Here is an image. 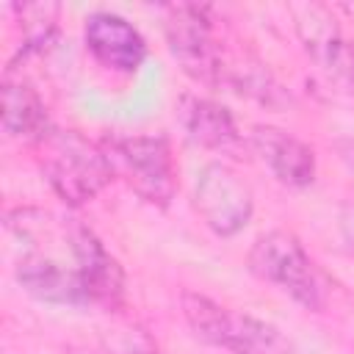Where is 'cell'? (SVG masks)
Wrapping results in <instances>:
<instances>
[{"label":"cell","instance_id":"obj_1","mask_svg":"<svg viewBox=\"0 0 354 354\" xmlns=\"http://www.w3.org/2000/svg\"><path fill=\"white\" fill-rule=\"evenodd\" d=\"M36 147L44 180L55 196L72 207L91 202L113 180L102 144H94L75 130L53 127Z\"/></svg>","mask_w":354,"mask_h":354},{"label":"cell","instance_id":"obj_2","mask_svg":"<svg viewBox=\"0 0 354 354\" xmlns=\"http://www.w3.org/2000/svg\"><path fill=\"white\" fill-rule=\"evenodd\" d=\"M180 310L191 332L216 348L232 354H290V343L274 324L249 313H235L205 293L183 290Z\"/></svg>","mask_w":354,"mask_h":354},{"label":"cell","instance_id":"obj_3","mask_svg":"<svg viewBox=\"0 0 354 354\" xmlns=\"http://www.w3.org/2000/svg\"><path fill=\"white\" fill-rule=\"evenodd\" d=\"M249 268L263 282L288 293L304 310H324L326 279L301 241L288 230L263 232L249 249Z\"/></svg>","mask_w":354,"mask_h":354},{"label":"cell","instance_id":"obj_4","mask_svg":"<svg viewBox=\"0 0 354 354\" xmlns=\"http://www.w3.org/2000/svg\"><path fill=\"white\" fill-rule=\"evenodd\" d=\"M100 144L113 177L124 180L144 202L169 207L177 191V171L163 136H108Z\"/></svg>","mask_w":354,"mask_h":354},{"label":"cell","instance_id":"obj_5","mask_svg":"<svg viewBox=\"0 0 354 354\" xmlns=\"http://www.w3.org/2000/svg\"><path fill=\"white\" fill-rule=\"evenodd\" d=\"M194 207L207 230L218 238H232L249 224L254 213V194L230 163L213 160L196 174Z\"/></svg>","mask_w":354,"mask_h":354},{"label":"cell","instance_id":"obj_6","mask_svg":"<svg viewBox=\"0 0 354 354\" xmlns=\"http://www.w3.org/2000/svg\"><path fill=\"white\" fill-rule=\"evenodd\" d=\"M163 30L171 55L199 83H218L224 77L221 53L213 39V22L205 6L174 3L163 8Z\"/></svg>","mask_w":354,"mask_h":354},{"label":"cell","instance_id":"obj_7","mask_svg":"<svg viewBox=\"0 0 354 354\" xmlns=\"http://www.w3.org/2000/svg\"><path fill=\"white\" fill-rule=\"evenodd\" d=\"M293 28L307 55L337 83L354 88V44L340 33L332 11L318 3L290 6Z\"/></svg>","mask_w":354,"mask_h":354},{"label":"cell","instance_id":"obj_8","mask_svg":"<svg viewBox=\"0 0 354 354\" xmlns=\"http://www.w3.org/2000/svg\"><path fill=\"white\" fill-rule=\"evenodd\" d=\"M17 282L39 301L47 304H69V307H83L88 304V293L80 277L77 263H66L47 249L30 246L22 252L17 268Z\"/></svg>","mask_w":354,"mask_h":354},{"label":"cell","instance_id":"obj_9","mask_svg":"<svg viewBox=\"0 0 354 354\" xmlns=\"http://www.w3.org/2000/svg\"><path fill=\"white\" fill-rule=\"evenodd\" d=\"M88 53L108 69L133 75L147 58V41L136 25L111 11H97L86 19L83 30Z\"/></svg>","mask_w":354,"mask_h":354},{"label":"cell","instance_id":"obj_10","mask_svg":"<svg viewBox=\"0 0 354 354\" xmlns=\"http://www.w3.org/2000/svg\"><path fill=\"white\" fill-rule=\"evenodd\" d=\"M249 138L257 158L282 185L307 188L315 180V152L293 133L274 124H254Z\"/></svg>","mask_w":354,"mask_h":354},{"label":"cell","instance_id":"obj_11","mask_svg":"<svg viewBox=\"0 0 354 354\" xmlns=\"http://www.w3.org/2000/svg\"><path fill=\"white\" fill-rule=\"evenodd\" d=\"M77 266L88 293V304H100L108 310L122 304L124 271L86 224L77 227Z\"/></svg>","mask_w":354,"mask_h":354},{"label":"cell","instance_id":"obj_12","mask_svg":"<svg viewBox=\"0 0 354 354\" xmlns=\"http://www.w3.org/2000/svg\"><path fill=\"white\" fill-rule=\"evenodd\" d=\"M177 116H180V124H183L185 136L199 147L227 152V149H235L241 144L238 124L221 102L191 94V97L180 100Z\"/></svg>","mask_w":354,"mask_h":354},{"label":"cell","instance_id":"obj_13","mask_svg":"<svg viewBox=\"0 0 354 354\" xmlns=\"http://www.w3.org/2000/svg\"><path fill=\"white\" fill-rule=\"evenodd\" d=\"M3 127L8 136L28 144H39L53 130V122L36 88L25 77H14L11 72H6L3 80Z\"/></svg>","mask_w":354,"mask_h":354},{"label":"cell","instance_id":"obj_14","mask_svg":"<svg viewBox=\"0 0 354 354\" xmlns=\"http://www.w3.org/2000/svg\"><path fill=\"white\" fill-rule=\"evenodd\" d=\"M11 11H17L19 22H22V55L44 47L53 39L55 19H58V6H53V3H28V6H14Z\"/></svg>","mask_w":354,"mask_h":354},{"label":"cell","instance_id":"obj_15","mask_svg":"<svg viewBox=\"0 0 354 354\" xmlns=\"http://www.w3.org/2000/svg\"><path fill=\"white\" fill-rule=\"evenodd\" d=\"M102 354H158V346L144 329L119 326L102 337Z\"/></svg>","mask_w":354,"mask_h":354},{"label":"cell","instance_id":"obj_16","mask_svg":"<svg viewBox=\"0 0 354 354\" xmlns=\"http://www.w3.org/2000/svg\"><path fill=\"white\" fill-rule=\"evenodd\" d=\"M340 232H343L346 246H348L351 254H354V196L340 207Z\"/></svg>","mask_w":354,"mask_h":354},{"label":"cell","instance_id":"obj_17","mask_svg":"<svg viewBox=\"0 0 354 354\" xmlns=\"http://www.w3.org/2000/svg\"><path fill=\"white\" fill-rule=\"evenodd\" d=\"M340 11H346L348 17H354V6H340Z\"/></svg>","mask_w":354,"mask_h":354}]
</instances>
